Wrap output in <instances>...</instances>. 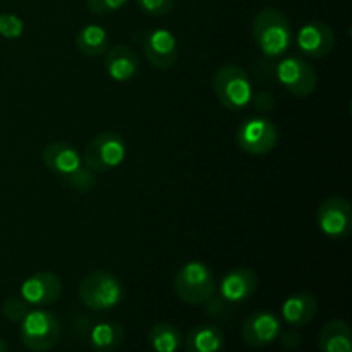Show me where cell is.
<instances>
[{"instance_id":"cell-16","label":"cell","mask_w":352,"mask_h":352,"mask_svg":"<svg viewBox=\"0 0 352 352\" xmlns=\"http://www.w3.org/2000/svg\"><path fill=\"white\" fill-rule=\"evenodd\" d=\"M41 162L57 179L82 165L78 148L65 141H55V143L47 144L41 153Z\"/></svg>"},{"instance_id":"cell-7","label":"cell","mask_w":352,"mask_h":352,"mask_svg":"<svg viewBox=\"0 0 352 352\" xmlns=\"http://www.w3.org/2000/svg\"><path fill=\"white\" fill-rule=\"evenodd\" d=\"M72 330L79 339L88 342L95 352H113L124 342V327L112 320L78 316L74 320Z\"/></svg>"},{"instance_id":"cell-25","label":"cell","mask_w":352,"mask_h":352,"mask_svg":"<svg viewBox=\"0 0 352 352\" xmlns=\"http://www.w3.org/2000/svg\"><path fill=\"white\" fill-rule=\"evenodd\" d=\"M2 311L7 320H10V322L14 323H21L24 316L28 315V311H30V308H28V302L24 301V299L7 298L6 301H3Z\"/></svg>"},{"instance_id":"cell-28","label":"cell","mask_w":352,"mask_h":352,"mask_svg":"<svg viewBox=\"0 0 352 352\" xmlns=\"http://www.w3.org/2000/svg\"><path fill=\"white\" fill-rule=\"evenodd\" d=\"M205 305H206V313H208V316H212V318H219V316L227 315L230 309L229 302L223 301L220 296H215V294H213Z\"/></svg>"},{"instance_id":"cell-18","label":"cell","mask_w":352,"mask_h":352,"mask_svg":"<svg viewBox=\"0 0 352 352\" xmlns=\"http://www.w3.org/2000/svg\"><path fill=\"white\" fill-rule=\"evenodd\" d=\"M318 313V301L311 292H294L282 305V318L291 327H306Z\"/></svg>"},{"instance_id":"cell-12","label":"cell","mask_w":352,"mask_h":352,"mask_svg":"<svg viewBox=\"0 0 352 352\" xmlns=\"http://www.w3.org/2000/svg\"><path fill=\"white\" fill-rule=\"evenodd\" d=\"M296 43H298L299 52L306 57L322 58L333 50L336 36L329 24L322 21H313V23H306L298 31Z\"/></svg>"},{"instance_id":"cell-20","label":"cell","mask_w":352,"mask_h":352,"mask_svg":"<svg viewBox=\"0 0 352 352\" xmlns=\"http://www.w3.org/2000/svg\"><path fill=\"white\" fill-rule=\"evenodd\" d=\"M320 352H352V332L346 320H332L318 336Z\"/></svg>"},{"instance_id":"cell-6","label":"cell","mask_w":352,"mask_h":352,"mask_svg":"<svg viewBox=\"0 0 352 352\" xmlns=\"http://www.w3.org/2000/svg\"><path fill=\"white\" fill-rule=\"evenodd\" d=\"M127 153L122 134L107 131L93 138L85 148L82 164L93 172H107L119 167Z\"/></svg>"},{"instance_id":"cell-10","label":"cell","mask_w":352,"mask_h":352,"mask_svg":"<svg viewBox=\"0 0 352 352\" xmlns=\"http://www.w3.org/2000/svg\"><path fill=\"white\" fill-rule=\"evenodd\" d=\"M316 222L320 230L330 239H344L352 229L351 203L340 196H330L323 199L316 212Z\"/></svg>"},{"instance_id":"cell-5","label":"cell","mask_w":352,"mask_h":352,"mask_svg":"<svg viewBox=\"0 0 352 352\" xmlns=\"http://www.w3.org/2000/svg\"><path fill=\"white\" fill-rule=\"evenodd\" d=\"M62 325L57 316L45 309L28 311L21 322V342L31 352H48L58 344Z\"/></svg>"},{"instance_id":"cell-31","label":"cell","mask_w":352,"mask_h":352,"mask_svg":"<svg viewBox=\"0 0 352 352\" xmlns=\"http://www.w3.org/2000/svg\"><path fill=\"white\" fill-rule=\"evenodd\" d=\"M0 352H9V347H7L6 340L0 339Z\"/></svg>"},{"instance_id":"cell-19","label":"cell","mask_w":352,"mask_h":352,"mask_svg":"<svg viewBox=\"0 0 352 352\" xmlns=\"http://www.w3.org/2000/svg\"><path fill=\"white\" fill-rule=\"evenodd\" d=\"M226 337L220 327L213 323L198 325L188 332L184 340L186 352H222Z\"/></svg>"},{"instance_id":"cell-24","label":"cell","mask_w":352,"mask_h":352,"mask_svg":"<svg viewBox=\"0 0 352 352\" xmlns=\"http://www.w3.org/2000/svg\"><path fill=\"white\" fill-rule=\"evenodd\" d=\"M24 33V23L16 14H0V34L9 40H17Z\"/></svg>"},{"instance_id":"cell-4","label":"cell","mask_w":352,"mask_h":352,"mask_svg":"<svg viewBox=\"0 0 352 352\" xmlns=\"http://www.w3.org/2000/svg\"><path fill=\"white\" fill-rule=\"evenodd\" d=\"M174 291L177 298L188 305H205L217 292L215 277L205 263L189 261L175 274Z\"/></svg>"},{"instance_id":"cell-13","label":"cell","mask_w":352,"mask_h":352,"mask_svg":"<svg viewBox=\"0 0 352 352\" xmlns=\"http://www.w3.org/2000/svg\"><path fill=\"white\" fill-rule=\"evenodd\" d=\"M62 294V282L52 272H38L31 275L21 285V296L28 305L48 306L54 305Z\"/></svg>"},{"instance_id":"cell-1","label":"cell","mask_w":352,"mask_h":352,"mask_svg":"<svg viewBox=\"0 0 352 352\" xmlns=\"http://www.w3.org/2000/svg\"><path fill=\"white\" fill-rule=\"evenodd\" d=\"M253 38L267 58H277L292 43V28L287 16L278 9H263L253 19Z\"/></svg>"},{"instance_id":"cell-21","label":"cell","mask_w":352,"mask_h":352,"mask_svg":"<svg viewBox=\"0 0 352 352\" xmlns=\"http://www.w3.org/2000/svg\"><path fill=\"white\" fill-rule=\"evenodd\" d=\"M148 344L153 352H177L184 344V337L174 323L160 322L148 332Z\"/></svg>"},{"instance_id":"cell-26","label":"cell","mask_w":352,"mask_h":352,"mask_svg":"<svg viewBox=\"0 0 352 352\" xmlns=\"http://www.w3.org/2000/svg\"><path fill=\"white\" fill-rule=\"evenodd\" d=\"M138 7L150 16H167L174 7V0H136Z\"/></svg>"},{"instance_id":"cell-9","label":"cell","mask_w":352,"mask_h":352,"mask_svg":"<svg viewBox=\"0 0 352 352\" xmlns=\"http://www.w3.org/2000/svg\"><path fill=\"white\" fill-rule=\"evenodd\" d=\"M275 78L289 93L296 96H308L315 91L316 72L301 57H285L275 65Z\"/></svg>"},{"instance_id":"cell-11","label":"cell","mask_w":352,"mask_h":352,"mask_svg":"<svg viewBox=\"0 0 352 352\" xmlns=\"http://www.w3.org/2000/svg\"><path fill=\"white\" fill-rule=\"evenodd\" d=\"M282 333V320L275 313L261 309L254 311L244 320L241 327V337L251 347H265L275 342Z\"/></svg>"},{"instance_id":"cell-15","label":"cell","mask_w":352,"mask_h":352,"mask_svg":"<svg viewBox=\"0 0 352 352\" xmlns=\"http://www.w3.org/2000/svg\"><path fill=\"white\" fill-rule=\"evenodd\" d=\"M258 289V275L256 272L246 267H237L227 272L219 285L220 298L229 305H237L241 301H246L256 292Z\"/></svg>"},{"instance_id":"cell-23","label":"cell","mask_w":352,"mask_h":352,"mask_svg":"<svg viewBox=\"0 0 352 352\" xmlns=\"http://www.w3.org/2000/svg\"><path fill=\"white\" fill-rule=\"evenodd\" d=\"M58 181H60L65 188L72 189V191L89 192L95 189L96 175L91 168H88L85 164H82V165H79L76 170H72V172H69V174L58 177Z\"/></svg>"},{"instance_id":"cell-3","label":"cell","mask_w":352,"mask_h":352,"mask_svg":"<svg viewBox=\"0 0 352 352\" xmlns=\"http://www.w3.org/2000/svg\"><path fill=\"white\" fill-rule=\"evenodd\" d=\"M124 287L119 278L105 270H95L79 284V299L91 311H109L120 305Z\"/></svg>"},{"instance_id":"cell-30","label":"cell","mask_w":352,"mask_h":352,"mask_svg":"<svg viewBox=\"0 0 352 352\" xmlns=\"http://www.w3.org/2000/svg\"><path fill=\"white\" fill-rule=\"evenodd\" d=\"M278 337L282 339V344H284L285 349H296L301 344V337H299V333L296 330H287V332L280 333Z\"/></svg>"},{"instance_id":"cell-8","label":"cell","mask_w":352,"mask_h":352,"mask_svg":"<svg viewBox=\"0 0 352 352\" xmlns=\"http://www.w3.org/2000/svg\"><path fill=\"white\" fill-rule=\"evenodd\" d=\"M237 144L250 155H267L278 141V131L272 120L263 117H251L237 127Z\"/></svg>"},{"instance_id":"cell-27","label":"cell","mask_w":352,"mask_h":352,"mask_svg":"<svg viewBox=\"0 0 352 352\" xmlns=\"http://www.w3.org/2000/svg\"><path fill=\"white\" fill-rule=\"evenodd\" d=\"M127 3V0H86V7L96 16H105L112 14L116 10L122 9Z\"/></svg>"},{"instance_id":"cell-29","label":"cell","mask_w":352,"mask_h":352,"mask_svg":"<svg viewBox=\"0 0 352 352\" xmlns=\"http://www.w3.org/2000/svg\"><path fill=\"white\" fill-rule=\"evenodd\" d=\"M251 103H254L258 110H272L275 105V100L270 93L260 91L256 93V96H253V102Z\"/></svg>"},{"instance_id":"cell-17","label":"cell","mask_w":352,"mask_h":352,"mask_svg":"<svg viewBox=\"0 0 352 352\" xmlns=\"http://www.w3.org/2000/svg\"><path fill=\"white\" fill-rule=\"evenodd\" d=\"M107 74L117 82H127L140 71V58L133 48L126 45H117L105 52Z\"/></svg>"},{"instance_id":"cell-22","label":"cell","mask_w":352,"mask_h":352,"mask_svg":"<svg viewBox=\"0 0 352 352\" xmlns=\"http://www.w3.org/2000/svg\"><path fill=\"white\" fill-rule=\"evenodd\" d=\"M76 47L82 55L100 57L109 50V33L98 24H88L76 36Z\"/></svg>"},{"instance_id":"cell-14","label":"cell","mask_w":352,"mask_h":352,"mask_svg":"<svg viewBox=\"0 0 352 352\" xmlns=\"http://www.w3.org/2000/svg\"><path fill=\"white\" fill-rule=\"evenodd\" d=\"M144 55L151 67L165 69L172 67L177 60V40L168 30H153L144 36Z\"/></svg>"},{"instance_id":"cell-2","label":"cell","mask_w":352,"mask_h":352,"mask_svg":"<svg viewBox=\"0 0 352 352\" xmlns=\"http://www.w3.org/2000/svg\"><path fill=\"white\" fill-rule=\"evenodd\" d=\"M217 98L226 109L239 112L253 102V82L243 67L236 64L222 65L213 78Z\"/></svg>"}]
</instances>
